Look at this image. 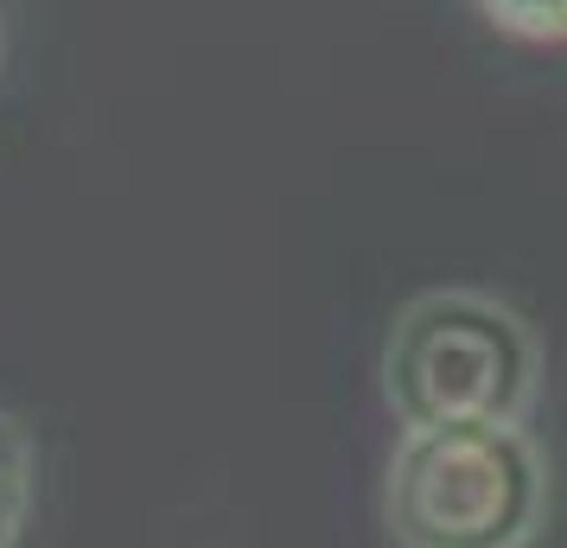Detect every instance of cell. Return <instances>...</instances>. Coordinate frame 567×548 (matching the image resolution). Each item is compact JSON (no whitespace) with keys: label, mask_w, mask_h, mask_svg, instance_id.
<instances>
[{"label":"cell","mask_w":567,"mask_h":548,"mask_svg":"<svg viewBox=\"0 0 567 548\" xmlns=\"http://www.w3.org/2000/svg\"><path fill=\"white\" fill-rule=\"evenodd\" d=\"M395 548H536L548 529V453L529 421L402 427L383 472Z\"/></svg>","instance_id":"cell-1"},{"label":"cell","mask_w":567,"mask_h":548,"mask_svg":"<svg viewBox=\"0 0 567 548\" xmlns=\"http://www.w3.org/2000/svg\"><path fill=\"white\" fill-rule=\"evenodd\" d=\"M395 427L529 421L542 395V339L511 300L485 288L414 293L377 358Z\"/></svg>","instance_id":"cell-2"},{"label":"cell","mask_w":567,"mask_h":548,"mask_svg":"<svg viewBox=\"0 0 567 548\" xmlns=\"http://www.w3.org/2000/svg\"><path fill=\"white\" fill-rule=\"evenodd\" d=\"M32 504H39V446L27 421L0 409V548H20Z\"/></svg>","instance_id":"cell-3"},{"label":"cell","mask_w":567,"mask_h":548,"mask_svg":"<svg viewBox=\"0 0 567 548\" xmlns=\"http://www.w3.org/2000/svg\"><path fill=\"white\" fill-rule=\"evenodd\" d=\"M497 32L511 39H529V45H561L567 39V0H478Z\"/></svg>","instance_id":"cell-4"}]
</instances>
